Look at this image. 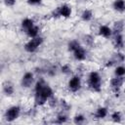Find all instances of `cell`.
<instances>
[{"label": "cell", "instance_id": "6da1fadb", "mask_svg": "<svg viewBox=\"0 0 125 125\" xmlns=\"http://www.w3.org/2000/svg\"><path fill=\"white\" fill-rule=\"evenodd\" d=\"M54 95L52 88L45 83L43 79H39L34 87V104L37 106L45 104L48 100Z\"/></svg>", "mask_w": 125, "mask_h": 125}, {"label": "cell", "instance_id": "7a4b0ae2", "mask_svg": "<svg viewBox=\"0 0 125 125\" xmlns=\"http://www.w3.org/2000/svg\"><path fill=\"white\" fill-rule=\"evenodd\" d=\"M88 86L93 92H100L102 90V78L99 72L91 71L88 75Z\"/></svg>", "mask_w": 125, "mask_h": 125}, {"label": "cell", "instance_id": "3957f363", "mask_svg": "<svg viewBox=\"0 0 125 125\" xmlns=\"http://www.w3.org/2000/svg\"><path fill=\"white\" fill-rule=\"evenodd\" d=\"M42 43H43V38L41 36H36L34 38H31L29 41H27L24 44L23 48L27 53H33L38 49V47L42 45Z\"/></svg>", "mask_w": 125, "mask_h": 125}, {"label": "cell", "instance_id": "277c9868", "mask_svg": "<svg viewBox=\"0 0 125 125\" xmlns=\"http://www.w3.org/2000/svg\"><path fill=\"white\" fill-rule=\"evenodd\" d=\"M20 113H21V107L19 105H12L8 107L5 111V114H4L5 120L7 122H13L17 118H19Z\"/></svg>", "mask_w": 125, "mask_h": 125}, {"label": "cell", "instance_id": "5b68a950", "mask_svg": "<svg viewBox=\"0 0 125 125\" xmlns=\"http://www.w3.org/2000/svg\"><path fill=\"white\" fill-rule=\"evenodd\" d=\"M124 81H125V79H124L123 77H121V76H115L114 78H111V79H110L109 84H110L111 91H112L114 94H116V96H117V94L119 93L120 88H121V86L123 85Z\"/></svg>", "mask_w": 125, "mask_h": 125}, {"label": "cell", "instance_id": "8992f818", "mask_svg": "<svg viewBox=\"0 0 125 125\" xmlns=\"http://www.w3.org/2000/svg\"><path fill=\"white\" fill-rule=\"evenodd\" d=\"M67 86H68L69 91H71V92H73V93L77 92V91L81 88V78H80L78 75L72 76V77L69 79Z\"/></svg>", "mask_w": 125, "mask_h": 125}, {"label": "cell", "instance_id": "52a82bcc", "mask_svg": "<svg viewBox=\"0 0 125 125\" xmlns=\"http://www.w3.org/2000/svg\"><path fill=\"white\" fill-rule=\"evenodd\" d=\"M33 81H34L33 73L30 71H27L22 75L21 80V85L23 88H29V87H31Z\"/></svg>", "mask_w": 125, "mask_h": 125}, {"label": "cell", "instance_id": "ba28073f", "mask_svg": "<svg viewBox=\"0 0 125 125\" xmlns=\"http://www.w3.org/2000/svg\"><path fill=\"white\" fill-rule=\"evenodd\" d=\"M56 13H57L58 16L67 19V18H69V17L71 16L72 10H71V8H70L67 4H62V6H60V7L57 9Z\"/></svg>", "mask_w": 125, "mask_h": 125}, {"label": "cell", "instance_id": "9c48e42d", "mask_svg": "<svg viewBox=\"0 0 125 125\" xmlns=\"http://www.w3.org/2000/svg\"><path fill=\"white\" fill-rule=\"evenodd\" d=\"M124 38H123V35L122 33H118V34H115L114 37H113V46L115 49H122L124 47Z\"/></svg>", "mask_w": 125, "mask_h": 125}, {"label": "cell", "instance_id": "30bf717a", "mask_svg": "<svg viewBox=\"0 0 125 125\" xmlns=\"http://www.w3.org/2000/svg\"><path fill=\"white\" fill-rule=\"evenodd\" d=\"M73 57H74V59L77 60V61H84V60L86 59V57H87L86 50H85L82 46H80L79 48H77V49L73 52Z\"/></svg>", "mask_w": 125, "mask_h": 125}, {"label": "cell", "instance_id": "8fae6325", "mask_svg": "<svg viewBox=\"0 0 125 125\" xmlns=\"http://www.w3.org/2000/svg\"><path fill=\"white\" fill-rule=\"evenodd\" d=\"M99 34L104 38H109L112 35V29L107 25H101L99 27Z\"/></svg>", "mask_w": 125, "mask_h": 125}, {"label": "cell", "instance_id": "7c38bea8", "mask_svg": "<svg viewBox=\"0 0 125 125\" xmlns=\"http://www.w3.org/2000/svg\"><path fill=\"white\" fill-rule=\"evenodd\" d=\"M15 92V89H14V86L12 83L10 82H5L3 84V93L5 96H12Z\"/></svg>", "mask_w": 125, "mask_h": 125}, {"label": "cell", "instance_id": "4fadbf2b", "mask_svg": "<svg viewBox=\"0 0 125 125\" xmlns=\"http://www.w3.org/2000/svg\"><path fill=\"white\" fill-rule=\"evenodd\" d=\"M112 7L117 12H124L125 11V0H114L112 3Z\"/></svg>", "mask_w": 125, "mask_h": 125}, {"label": "cell", "instance_id": "5bb4252c", "mask_svg": "<svg viewBox=\"0 0 125 125\" xmlns=\"http://www.w3.org/2000/svg\"><path fill=\"white\" fill-rule=\"evenodd\" d=\"M21 28H22V30L25 32L27 29H29L30 27H32V26L34 25V21H33L32 19H29V18H25V19H23V20L21 21Z\"/></svg>", "mask_w": 125, "mask_h": 125}, {"label": "cell", "instance_id": "9a60e30c", "mask_svg": "<svg viewBox=\"0 0 125 125\" xmlns=\"http://www.w3.org/2000/svg\"><path fill=\"white\" fill-rule=\"evenodd\" d=\"M107 108L106 107H104V106H101V107H99L97 110H96V112H95V117L97 118V119H103V118H104L106 115H107Z\"/></svg>", "mask_w": 125, "mask_h": 125}, {"label": "cell", "instance_id": "2e32d148", "mask_svg": "<svg viewBox=\"0 0 125 125\" xmlns=\"http://www.w3.org/2000/svg\"><path fill=\"white\" fill-rule=\"evenodd\" d=\"M124 28V23L122 21H115L114 24H113V28H112V34H118V33H121L122 30Z\"/></svg>", "mask_w": 125, "mask_h": 125}, {"label": "cell", "instance_id": "e0dca14e", "mask_svg": "<svg viewBox=\"0 0 125 125\" xmlns=\"http://www.w3.org/2000/svg\"><path fill=\"white\" fill-rule=\"evenodd\" d=\"M25 33H26V35H27L29 38H34V37L38 36V33H39V27H38L37 25L34 24L32 27H30L29 29H27V30L25 31Z\"/></svg>", "mask_w": 125, "mask_h": 125}, {"label": "cell", "instance_id": "ac0fdd59", "mask_svg": "<svg viewBox=\"0 0 125 125\" xmlns=\"http://www.w3.org/2000/svg\"><path fill=\"white\" fill-rule=\"evenodd\" d=\"M92 18H93V13H92L91 10L86 9L81 14V19H82L83 21H90L92 20Z\"/></svg>", "mask_w": 125, "mask_h": 125}, {"label": "cell", "instance_id": "d6986e66", "mask_svg": "<svg viewBox=\"0 0 125 125\" xmlns=\"http://www.w3.org/2000/svg\"><path fill=\"white\" fill-rule=\"evenodd\" d=\"M81 45H80V43L77 41V40H71L69 43H68V45H67V49H68V51L69 52H74L77 48H79Z\"/></svg>", "mask_w": 125, "mask_h": 125}, {"label": "cell", "instance_id": "ffe728a7", "mask_svg": "<svg viewBox=\"0 0 125 125\" xmlns=\"http://www.w3.org/2000/svg\"><path fill=\"white\" fill-rule=\"evenodd\" d=\"M113 62H114V63L115 62H122L124 60H125V57H124V55L123 54H121V53H116V54H114V56H113V58L111 59Z\"/></svg>", "mask_w": 125, "mask_h": 125}, {"label": "cell", "instance_id": "44dd1931", "mask_svg": "<svg viewBox=\"0 0 125 125\" xmlns=\"http://www.w3.org/2000/svg\"><path fill=\"white\" fill-rule=\"evenodd\" d=\"M111 120L113 122H116V123H119L121 122L122 120V115L119 111H114L112 114H111Z\"/></svg>", "mask_w": 125, "mask_h": 125}, {"label": "cell", "instance_id": "7402d4cb", "mask_svg": "<svg viewBox=\"0 0 125 125\" xmlns=\"http://www.w3.org/2000/svg\"><path fill=\"white\" fill-rule=\"evenodd\" d=\"M114 73H115V76H121L123 77L125 75V66L123 65H118L115 70H114Z\"/></svg>", "mask_w": 125, "mask_h": 125}, {"label": "cell", "instance_id": "603a6c76", "mask_svg": "<svg viewBox=\"0 0 125 125\" xmlns=\"http://www.w3.org/2000/svg\"><path fill=\"white\" fill-rule=\"evenodd\" d=\"M66 121H67V116L64 113H60L57 115V120H56L57 123L62 124V123H65Z\"/></svg>", "mask_w": 125, "mask_h": 125}, {"label": "cell", "instance_id": "cb8c5ba5", "mask_svg": "<svg viewBox=\"0 0 125 125\" xmlns=\"http://www.w3.org/2000/svg\"><path fill=\"white\" fill-rule=\"evenodd\" d=\"M85 121V117H84V115H82V114H77V115H75L74 117H73V122L75 123V124H81V123H83Z\"/></svg>", "mask_w": 125, "mask_h": 125}, {"label": "cell", "instance_id": "d4e9b609", "mask_svg": "<svg viewBox=\"0 0 125 125\" xmlns=\"http://www.w3.org/2000/svg\"><path fill=\"white\" fill-rule=\"evenodd\" d=\"M84 41H85L86 45H88V46H92V45L94 44V37H93L92 35L87 34V35L84 36Z\"/></svg>", "mask_w": 125, "mask_h": 125}, {"label": "cell", "instance_id": "484cf974", "mask_svg": "<svg viewBox=\"0 0 125 125\" xmlns=\"http://www.w3.org/2000/svg\"><path fill=\"white\" fill-rule=\"evenodd\" d=\"M61 70H62V73H64V74H68V73H70L71 68H70V66H69L68 64H63V65L61 67Z\"/></svg>", "mask_w": 125, "mask_h": 125}, {"label": "cell", "instance_id": "4316f807", "mask_svg": "<svg viewBox=\"0 0 125 125\" xmlns=\"http://www.w3.org/2000/svg\"><path fill=\"white\" fill-rule=\"evenodd\" d=\"M57 101H58V100H57V98H56V97H54V95H53V96L48 100V102H47V103H48L52 107H54V106L57 104Z\"/></svg>", "mask_w": 125, "mask_h": 125}, {"label": "cell", "instance_id": "83f0119b", "mask_svg": "<svg viewBox=\"0 0 125 125\" xmlns=\"http://www.w3.org/2000/svg\"><path fill=\"white\" fill-rule=\"evenodd\" d=\"M16 0H4V4L7 6V7H14L15 4H16Z\"/></svg>", "mask_w": 125, "mask_h": 125}, {"label": "cell", "instance_id": "f1b7e54d", "mask_svg": "<svg viewBox=\"0 0 125 125\" xmlns=\"http://www.w3.org/2000/svg\"><path fill=\"white\" fill-rule=\"evenodd\" d=\"M60 104H61V105H62V107L63 110H67V108H69V105L66 104V102L64 100H61L60 101Z\"/></svg>", "mask_w": 125, "mask_h": 125}, {"label": "cell", "instance_id": "f546056e", "mask_svg": "<svg viewBox=\"0 0 125 125\" xmlns=\"http://www.w3.org/2000/svg\"><path fill=\"white\" fill-rule=\"evenodd\" d=\"M42 0H27V3L29 5H39L41 4Z\"/></svg>", "mask_w": 125, "mask_h": 125}]
</instances>
